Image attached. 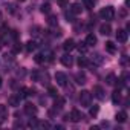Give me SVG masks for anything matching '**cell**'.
Returning <instances> with one entry per match:
<instances>
[{
    "label": "cell",
    "mask_w": 130,
    "mask_h": 130,
    "mask_svg": "<svg viewBox=\"0 0 130 130\" xmlns=\"http://www.w3.org/2000/svg\"><path fill=\"white\" fill-rule=\"evenodd\" d=\"M75 81H77L78 84H84V83H86V74L81 72V71L77 72V74H75Z\"/></svg>",
    "instance_id": "9a60e30c"
},
{
    "label": "cell",
    "mask_w": 130,
    "mask_h": 130,
    "mask_svg": "<svg viewBox=\"0 0 130 130\" xmlns=\"http://www.w3.org/2000/svg\"><path fill=\"white\" fill-rule=\"evenodd\" d=\"M90 103H92V93L89 90H81V93H80V104L83 107H89Z\"/></svg>",
    "instance_id": "7a4b0ae2"
},
{
    "label": "cell",
    "mask_w": 130,
    "mask_h": 130,
    "mask_svg": "<svg viewBox=\"0 0 130 130\" xmlns=\"http://www.w3.org/2000/svg\"><path fill=\"white\" fill-rule=\"evenodd\" d=\"M98 110H100V109H98V106H95V107H92V109H90V115H92V116H95V115L98 113Z\"/></svg>",
    "instance_id": "d6a6232c"
},
{
    "label": "cell",
    "mask_w": 130,
    "mask_h": 130,
    "mask_svg": "<svg viewBox=\"0 0 130 130\" xmlns=\"http://www.w3.org/2000/svg\"><path fill=\"white\" fill-rule=\"evenodd\" d=\"M68 118H69L72 122H80L84 116H83V113H81L78 109H72V110H71V113L68 115Z\"/></svg>",
    "instance_id": "3957f363"
},
{
    "label": "cell",
    "mask_w": 130,
    "mask_h": 130,
    "mask_svg": "<svg viewBox=\"0 0 130 130\" xmlns=\"http://www.w3.org/2000/svg\"><path fill=\"white\" fill-rule=\"evenodd\" d=\"M0 49H2V40H0Z\"/></svg>",
    "instance_id": "f35d334b"
},
{
    "label": "cell",
    "mask_w": 130,
    "mask_h": 130,
    "mask_svg": "<svg viewBox=\"0 0 130 130\" xmlns=\"http://www.w3.org/2000/svg\"><path fill=\"white\" fill-rule=\"evenodd\" d=\"M19 2H25V0H19Z\"/></svg>",
    "instance_id": "ab89813d"
},
{
    "label": "cell",
    "mask_w": 130,
    "mask_h": 130,
    "mask_svg": "<svg viewBox=\"0 0 130 130\" xmlns=\"http://www.w3.org/2000/svg\"><path fill=\"white\" fill-rule=\"evenodd\" d=\"M64 104H66V100L57 95V96H55V101H54V107L60 110V109H63V107H64Z\"/></svg>",
    "instance_id": "9c48e42d"
},
{
    "label": "cell",
    "mask_w": 130,
    "mask_h": 130,
    "mask_svg": "<svg viewBox=\"0 0 130 130\" xmlns=\"http://www.w3.org/2000/svg\"><path fill=\"white\" fill-rule=\"evenodd\" d=\"M47 25H49V26H57V25H58V19H57V15L51 14V15L47 17Z\"/></svg>",
    "instance_id": "7402d4cb"
},
{
    "label": "cell",
    "mask_w": 130,
    "mask_h": 130,
    "mask_svg": "<svg viewBox=\"0 0 130 130\" xmlns=\"http://www.w3.org/2000/svg\"><path fill=\"white\" fill-rule=\"evenodd\" d=\"M77 63H78V66H80V68H86V66H89V60H87L86 57H78Z\"/></svg>",
    "instance_id": "44dd1931"
},
{
    "label": "cell",
    "mask_w": 130,
    "mask_h": 130,
    "mask_svg": "<svg viewBox=\"0 0 130 130\" xmlns=\"http://www.w3.org/2000/svg\"><path fill=\"white\" fill-rule=\"evenodd\" d=\"M112 101H113V104H118V103L121 101V92H119V90H115V92L112 93Z\"/></svg>",
    "instance_id": "cb8c5ba5"
},
{
    "label": "cell",
    "mask_w": 130,
    "mask_h": 130,
    "mask_svg": "<svg viewBox=\"0 0 130 130\" xmlns=\"http://www.w3.org/2000/svg\"><path fill=\"white\" fill-rule=\"evenodd\" d=\"M103 61H104V58H103V55H100V54H95V55L92 57V64H95V66L103 64Z\"/></svg>",
    "instance_id": "ac0fdd59"
},
{
    "label": "cell",
    "mask_w": 130,
    "mask_h": 130,
    "mask_svg": "<svg viewBox=\"0 0 130 130\" xmlns=\"http://www.w3.org/2000/svg\"><path fill=\"white\" fill-rule=\"evenodd\" d=\"M106 81H107V84H109V86H113V84L116 83V78H115V75H113V74H110V75L107 77V80H106Z\"/></svg>",
    "instance_id": "4316f807"
},
{
    "label": "cell",
    "mask_w": 130,
    "mask_h": 130,
    "mask_svg": "<svg viewBox=\"0 0 130 130\" xmlns=\"http://www.w3.org/2000/svg\"><path fill=\"white\" fill-rule=\"evenodd\" d=\"M8 119V109L6 106H0V124Z\"/></svg>",
    "instance_id": "8fae6325"
},
{
    "label": "cell",
    "mask_w": 130,
    "mask_h": 130,
    "mask_svg": "<svg viewBox=\"0 0 130 130\" xmlns=\"http://www.w3.org/2000/svg\"><path fill=\"white\" fill-rule=\"evenodd\" d=\"M75 47H78V51H80V52H83V54H84V52H86V51H87V47H89V46H87V44H86V43H78V46H75Z\"/></svg>",
    "instance_id": "f1b7e54d"
},
{
    "label": "cell",
    "mask_w": 130,
    "mask_h": 130,
    "mask_svg": "<svg viewBox=\"0 0 130 130\" xmlns=\"http://www.w3.org/2000/svg\"><path fill=\"white\" fill-rule=\"evenodd\" d=\"M64 15H66V19H68V22H74V14L69 11V12H66V14H64Z\"/></svg>",
    "instance_id": "1f68e13d"
},
{
    "label": "cell",
    "mask_w": 130,
    "mask_h": 130,
    "mask_svg": "<svg viewBox=\"0 0 130 130\" xmlns=\"http://www.w3.org/2000/svg\"><path fill=\"white\" fill-rule=\"evenodd\" d=\"M0 87H2V77H0Z\"/></svg>",
    "instance_id": "74e56055"
},
{
    "label": "cell",
    "mask_w": 130,
    "mask_h": 130,
    "mask_svg": "<svg viewBox=\"0 0 130 130\" xmlns=\"http://www.w3.org/2000/svg\"><path fill=\"white\" fill-rule=\"evenodd\" d=\"M38 74H40L38 71H34V72L31 74V78H32L34 81H38Z\"/></svg>",
    "instance_id": "4dcf8cb0"
},
{
    "label": "cell",
    "mask_w": 130,
    "mask_h": 130,
    "mask_svg": "<svg viewBox=\"0 0 130 130\" xmlns=\"http://www.w3.org/2000/svg\"><path fill=\"white\" fill-rule=\"evenodd\" d=\"M100 17H101L103 20H106V22L113 20V19H115V8H113V6H106V8H103V9L100 11Z\"/></svg>",
    "instance_id": "6da1fadb"
},
{
    "label": "cell",
    "mask_w": 130,
    "mask_h": 130,
    "mask_svg": "<svg viewBox=\"0 0 130 130\" xmlns=\"http://www.w3.org/2000/svg\"><path fill=\"white\" fill-rule=\"evenodd\" d=\"M127 38H128V32H127L125 29H118V31H116V40H118L119 43H125Z\"/></svg>",
    "instance_id": "5b68a950"
},
{
    "label": "cell",
    "mask_w": 130,
    "mask_h": 130,
    "mask_svg": "<svg viewBox=\"0 0 130 130\" xmlns=\"http://www.w3.org/2000/svg\"><path fill=\"white\" fill-rule=\"evenodd\" d=\"M93 95L100 100V101H103L104 98H106V93H104V89L101 87V86H95L93 87Z\"/></svg>",
    "instance_id": "8992f818"
},
{
    "label": "cell",
    "mask_w": 130,
    "mask_h": 130,
    "mask_svg": "<svg viewBox=\"0 0 130 130\" xmlns=\"http://www.w3.org/2000/svg\"><path fill=\"white\" fill-rule=\"evenodd\" d=\"M63 49L66 51V52H71L72 49H75V41H74L72 38H68L66 41L63 43Z\"/></svg>",
    "instance_id": "ba28073f"
},
{
    "label": "cell",
    "mask_w": 130,
    "mask_h": 130,
    "mask_svg": "<svg viewBox=\"0 0 130 130\" xmlns=\"http://www.w3.org/2000/svg\"><path fill=\"white\" fill-rule=\"evenodd\" d=\"M34 60H35V63H38V64H41V63H44V61H46V58H44V55H43V54H37Z\"/></svg>",
    "instance_id": "484cf974"
},
{
    "label": "cell",
    "mask_w": 130,
    "mask_h": 130,
    "mask_svg": "<svg viewBox=\"0 0 130 130\" xmlns=\"http://www.w3.org/2000/svg\"><path fill=\"white\" fill-rule=\"evenodd\" d=\"M116 121L118 122H125L127 121V112H124V110L122 112H118L116 113Z\"/></svg>",
    "instance_id": "ffe728a7"
},
{
    "label": "cell",
    "mask_w": 130,
    "mask_h": 130,
    "mask_svg": "<svg viewBox=\"0 0 130 130\" xmlns=\"http://www.w3.org/2000/svg\"><path fill=\"white\" fill-rule=\"evenodd\" d=\"M61 64H63V66H66V68H71L72 64H74V58H72L69 54L63 55V57H61Z\"/></svg>",
    "instance_id": "52a82bcc"
},
{
    "label": "cell",
    "mask_w": 130,
    "mask_h": 130,
    "mask_svg": "<svg viewBox=\"0 0 130 130\" xmlns=\"http://www.w3.org/2000/svg\"><path fill=\"white\" fill-rule=\"evenodd\" d=\"M37 49V43L34 41V40H29L28 43H26V51L28 52H32V51H35Z\"/></svg>",
    "instance_id": "603a6c76"
},
{
    "label": "cell",
    "mask_w": 130,
    "mask_h": 130,
    "mask_svg": "<svg viewBox=\"0 0 130 130\" xmlns=\"http://www.w3.org/2000/svg\"><path fill=\"white\" fill-rule=\"evenodd\" d=\"M11 37H12L14 40H17V38H19V32H17V31H11Z\"/></svg>",
    "instance_id": "d590c367"
},
{
    "label": "cell",
    "mask_w": 130,
    "mask_h": 130,
    "mask_svg": "<svg viewBox=\"0 0 130 130\" xmlns=\"http://www.w3.org/2000/svg\"><path fill=\"white\" fill-rule=\"evenodd\" d=\"M38 81L41 83V84H49V74L47 72H40L38 74Z\"/></svg>",
    "instance_id": "7c38bea8"
},
{
    "label": "cell",
    "mask_w": 130,
    "mask_h": 130,
    "mask_svg": "<svg viewBox=\"0 0 130 130\" xmlns=\"http://www.w3.org/2000/svg\"><path fill=\"white\" fill-rule=\"evenodd\" d=\"M8 104H9V106H14V107L20 106V98H19V95H17V96H15V95H11V96L8 98Z\"/></svg>",
    "instance_id": "2e32d148"
},
{
    "label": "cell",
    "mask_w": 130,
    "mask_h": 130,
    "mask_svg": "<svg viewBox=\"0 0 130 130\" xmlns=\"http://www.w3.org/2000/svg\"><path fill=\"white\" fill-rule=\"evenodd\" d=\"M106 51H107L109 54H115V52H116L115 43H113V41H106Z\"/></svg>",
    "instance_id": "d6986e66"
},
{
    "label": "cell",
    "mask_w": 130,
    "mask_h": 130,
    "mask_svg": "<svg viewBox=\"0 0 130 130\" xmlns=\"http://www.w3.org/2000/svg\"><path fill=\"white\" fill-rule=\"evenodd\" d=\"M20 51H22L20 43H15V44H14V52H20Z\"/></svg>",
    "instance_id": "836d02e7"
},
{
    "label": "cell",
    "mask_w": 130,
    "mask_h": 130,
    "mask_svg": "<svg viewBox=\"0 0 130 130\" xmlns=\"http://www.w3.org/2000/svg\"><path fill=\"white\" fill-rule=\"evenodd\" d=\"M84 43H86L89 47H90V46H95V44H96V37H95L93 34H89V35L86 37V41H84Z\"/></svg>",
    "instance_id": "e0dca14e"
},
{
    "label": "cell",
    "mask_w": 130,
    "mask_h": 130,
    "mask_svg": "<svg viewBox=\"0 0 130 130\" xmlns=\"http://www.w3.org/2000/svg\"><path fill=\"white\" fill-rule=\"evenodd\" d=\"M28 125H29V127H37V125H38V122H37V121H35V119H31V121H29V124H28Z\"/></svg>",
    "instance_id": "e575fe53"
},
{
    "label": "cell",
    "mask_w": 130,
    "mask_h": 130,
    "mask_svg": "<svg viewBox=\"0 0 130 130\" xmlns=\"http://www.w3.org/2000/svg\"><path fill=\"white\" fill-rule=\"evenodd\" d=\"M95 6V0H84V8L86 9H92Z\"/></svg>",
    "instance_id": "d4e9b609"
},
{
    "label": "cell",
    "mask_w": 130,
    "mask_h": 130,
    "mask_svg": "<svg viewBox=\"0 0 130 130\" xmlns=\"http://www.w3.org/2000/svg\"><path fill=\"white\" fill-rule=\"evenodd\" d=\"M69 11L74 14V15H78V14H81V11H83V8H81V5L80 3H74L71 8H69Z\"/></svg>",
    "instance_id": "5bb4252c"
},
{
    "label": "cell",
    "mask_w": 130,
    "mask_h": 130,
    "mask_svg": "<svg viewBox=\"0 0 130 130\" xmlns=\"http://www.w3.org/2000/svg\"><path fill=\"white\" fill-rule=\"evenodd\" d=\"M41 12L49 14V12H51V5H49V3H43V5H41Z\"/></svg>",
    "instance_id": "83f0119b"
},
{
    "label": "cell",
    "mask_w": 130,
    "mask_h": 130,
    "mask_svg": "<svg viewBox=\"0 0 130 130\" xmlns=\"http://www.w3.org/2000/svg\"><path fill=\"white\" fill-rule=\"evenodd\" d=\"M100 32H101L103 35H110V34H112V26H110L109 23H104V25L100 26Z\"/></svg>",
    "instance_id": "30bf717a"
},
{
    "label": "cell",
    "mask_w": 130,
    "mask_h": 130,
    "mask_svg": "<svg viewBox=\"0 0 130 130\" xmlns=\"http://www.w3.org/2000/svg\"><path fill=\"white\" fill-rule=\"evenodd\" d=\"M58 5L60 6H68V0H58Z\"/></svg>",
    "instance_id": "8d00e7d4"
},
{
    "label": "cell",
    "mask_w": 130,
    "mask_h": 130,
    "mask_svg": "<svg viewBox=\"0 0 130 130\" xmlns=\"http://www.w3.org/2000/svg\"><path fill=\"white\" fill-rule=\"evenodd\" d=\"M47 93H49L51 96H54V98H55V96L58 95V92H57V87H52V86H49V89H47Z\"/></svg>",
    "instance_id": "f546056e"
},
{
    "label": "cell",
    "mask_w": 130,
    "mask_h": 130,
    "mask_svg": "<svg viewBox=\"0 0 130 130\" xmlns=\"http://www.w3.org/2000/svg\"><path fill=\"white\" fill-rule=\"evenodd\" d=\"M25 112L28 113V115H35L37 113V107L34 106V104H31V103H28V104H25Z\"/></svg>",
    "instance_id": "4fadbf2b"
},
{
    "label": "cell",
    "mask_w": 130,
    "mask_h": 130,
    "mask_svg": "<svg viewBox=\"0 0 130 130\" xmlns=\"http://www.w3.org/2000/svg\"><path fill=\"white\" fill-rule=\"evenodd\" d=\"M55 80H57V84L58 86H66L68 84V77H66V74H63V72H57L55 74Z\"/></svg>",
    "instance_id": "277c9868"
}]
</instances>
